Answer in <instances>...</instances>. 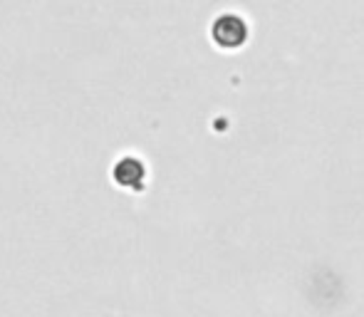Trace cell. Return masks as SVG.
<instances>
[{"label": "cell", "mask_w": 364, "mask_h": 317, "mask_svg": "<svg viewBox=\"0 0 364 317\" xmlns=\"http://www.w3.org/2000/svg\"><path fill=\"white\" fill-rule=\"evenodd\" d=\"M211 35H213V40H216L218 48L235 50L245 43L248 28H245V23L238 18V15H220L216 23H213Z\"/></svg>", "instance_id": "cell-1"}, {"label": "cell", "mask_w": 364, "mask_h": 317, "mask_svg": "<svg viewBox=\"0 0 364 317\" xmlns=\"http://www.w3.org/2000/svg\"><path fill=\"white\" fill-rule=\"evenodd\" d=\"M112 176L127 191H141L144 188V178H146V168L144 163L136 156H122L119 161L112 168Z\"/></svg>", "instance_id": "cell-2"}]
</instances>
